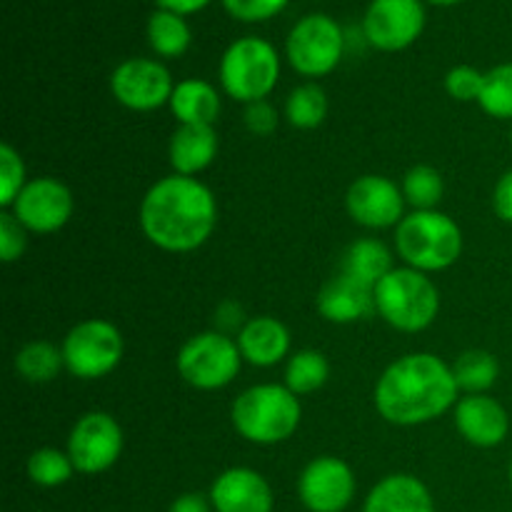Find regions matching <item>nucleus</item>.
<instances>
[{"instance_id":"f257e3e1","label":"nucleus","mask_w":512,"mask_h":512,"mask_svg":"<svg viewBox=\"0 0 512 512\" xmlns=\"http://www.w3.org/2000/svg\"><path fill=\"white\" fill-rule=\"evenodd\" d=\"M138 225L145 240L163 253H195L215 233L218 200L200 178L170 173L140 198Z\"/></svg>"},{"instance_id":"f03ea898","label":"nucleus","mask_w":512,"mask_h":512,"mask_svg":"<svg viewBox=\"0 0 512 512\" xmlns=\"http://www.w3.org/2000/svg\"><path fill=\"white\" fill-rule=\"evenodd\" d=\"M460 400V388L450 363L435 353H408L380 373L373 388V405L385 423L418 428L443 418Z\"/></svg>"},{"instance_id":"7ed1b4c3","label":"nucleus","mask_w":512,"mask_h":512,"mask_svg":"<svg viewBox=\"0 0 512 512\" xmlns=\"http://www.w3.org/2000/svg\"><path fill=\"white\" fill-rule=\"evenodd\" d=\"M303 420V405L283 383H258L245 388L230 405L233 430L250 445L273 448L293 438Z\"/></svg>"},{"instance_id":"20e7f679","label":"nucleus","mask_w":512,"mask_h":512,"mask_svg":"<svg viewBox=\"0 0 512 512\" xmlns=\"http://www.w3.org/2000/svg\"><path fill=\"white\" fill-rule=\"evenodd\" d=\"M395 255L408 268L425 275L453 268L465 248V238L455 218L443 210H410L393 230Z\"/></svg>"},{"instance_id":"39448f33","label":"nucleus","mask_w":512,"mask_h":512,"mask_svg":"<svg viewBox=\"0 0 512 512\" xmlns=\"http://www.w3.org/2000/svg\"><path fill=\"white\" fill-rule=\"evenodd\" d=\"M373 295L375 315L398 333H423L440 315V290L435 280L408 265H395L375 285Z\"/></svg>"},{"instance_id":"423d86ee","label":"nucleus","mask_w":512,"mask_h":512,"mask_svg":"<svg viewBox=\"0 0 512 512\" xmlns=\"http://www.w3.org/2000/svg\"><path fill=\"white\" fill-rule=\"evenodd\" d=\"M218 80L223 93L235 103L268 100L280 83L278 48L260 35L233 40L220 58Z\"/></svg>"},{"instance_id":"0eeeda50","label":"nucleus","mask_w":512,"mask_h":512,"mask_svg":"<svg viewBox=\"0 0 512 512\" xmlns=\"http://www.w3.org/2000/svg\"><path fill=\"white\" fill-rule=\"evenodd\" d=\"M180 380L200 393H215L235 383L243 368L235 335L220 330H203L185 340L175 358Z\"/></svg>"},{"instance_id":"6e6552de","label":"nucleus","mask_w":512,"mask_h":512,"mask_svg":"<svg viewBox=\"0 0 512 512\" xmlns=\"http://www.w3.org/2000/svg\"><path fill=\"white\" fill-rule=\"evenodd\" d=\"M65 373L78 380L108 378L125 355L123 333L105 318H85L65 333L60 343Z\"/></svg>"},{"instance_id":"1a4fd4ad","label":"nucleus","mask_w":512,"mask_h":512,"mask_svg":"<svg viewBox=\"0 0 512 512\" xmlns=\"http://www.w3.org/2000/svg\"><path fill=\"white\" fill-rule=\"evenodd\" d=\"M345 55V30L325 13H310L290 28L285 58L300 78L318 80L333 73Z\"/></svg>"},{"instance_id":"9d476101","label":"nucleus","mask_w":512,"mask_h":512,"mask_svg":"<svg viewBox=\"0 0 512 512\" xmlns=\"http://www.w3.org/2000/svg\"><path fill=\"white\" fill-rule=\"evenodd\" d=\"M123 448V428L105 410H90V413L80 415L70 428L68 445H65L75 465V473L80 475L108 473L120 460Z\"/></svg>"},{"instance_id":"9b49d317","label":"nucleus","mask_w":512,"mask_h":512,"mask_svg":"<svg viewBox=\"0 0 512 512\" xmlns=\"http://www.w3.org/2000/svg\"><path fill=\"white\" fill-rule=\"evenodd\" d=\"M173 75L158 58H128L110 73V95L133 113H155L173 95Z\"/></svg>"},{"instance_id":"f8f14e48","label":"nucleus","mask_w":512,"mask_h":512,"mask_svg":"<svg viewBox=\"0 0 512 512\" xmlns=\"http://www.w3.org/2000/svg\"><path fill=\"white\" fill-rule=\"evenodd\" d=\"M425 20L423 0H370L360 30L370 48L400 53L423 35Z\"/></svg>"},{"instance_id":"ddd939ff","label":"nucleus","mask_w":512,"mask_h":512,"mask_svg":"<svg viewBox=\"0 0 512 512\" xmlns=\"http://www.w3.org/2000/svg\"><path fill=\"white\" fill-rule=\"evenodd\" d=\"M8 210L30 235H53L70 223L75 200L63 180L40 175L28 180Z\"/></svg>"},{"instance_id":"4468645a","label":"nucleus","mask_w":512,"mask_h":512,"mask_svg":"<svg viewBox=\"0 0 512 512\" xmlns=\"http://www.w3.org/2000/svg\"><path fill=\"white\" fill-rule=\"evenodd\" d=\"M355 493L353 468L338 455H318L298 475V498L308 512H345Z\"/></svg>"},{"instance_id":"2eb2a0df","label":"nucleus","mask_w":512,"mask_h":512,"mask_svg":"<svg viewBox=\"0 0 512 512\" xmlns=\"http://www.w3.org/2000/svg\"><path fill=\"white\" fill-rule=\"evenodd\" d=\"M345 210L350 220L365 230L398 228L408 215V203L395 180L385 175H360L345 190Z\"/></svg>"},{"instance_id":"dca6fc26","label":"nucleus","mask_w":512,"mask_h":512,"mask_svg":"<svg viewBox=\"0 0 512 512\" xmlns=\"http://www.w3.org/2000/svg\"><path fill=\"white\" fill-rule=\"evenodd\" d=\"M453 423L460 438L473 448H498L510 433V415L490 393L460 395L453 408Z\"/></svg>"},{"instance_id":"f3484780","label":"nucleus","mask_w":512,"mask_h":512,"mask_svg":"<svg viewBox=\"0 0 512 512\" xmlns=\"http://www.w3.org/2000/svg\"><path fill=\"white\" fill-rule=\"evenodd\" d=\"M215 512H273L275 495L263 473L245 465L223 470L208 493Z\"/></svg>"},{"instance_id":"a211bd4d","label":"nucleus","mask_w":512,"mask_h":512,"mask_svg":"<svg viewBox=\"0 0 512 512\" xmlns=\"http://www.w3.org/2000/svg\"><path fill=\"white\" fill-rule=\"evenodd\" d=\"M243 363L253 368H275L290 358V330L283 320L273 315H255L245 320L243 328L235 335Z\"/></svg>"},{"instance_id":"6ab92c4d","label":"nucleus","mask_w":512,"mask_h":512,"mask_svg":"<svg viewBox=\"0 0 512 512\" xmlns=\"http://www.w3.org/2000/svg\"><path fill=\"white\" fill-rule=\"evenodd\" d=\"M315 308L328 323L353 325L375 315V295L370 285L338 273L320 288Z\"/></svg>"},{"instance_id":"aec40b11","label":"nucleus","mask_w":512,"mask_h":512,"mask_svg":"<svg viewBox=\"0 0 512 512\" xmlns=\"http://www.w3.org/2000/svg\"><path fill=\"white\" fill-rule=\"evenodd\" d=\"M220 138L215 125H178L170 135L168 160L173 173L200 178L215 163Z\"/></svg>"},{"instance_id":"412c9836","label":"nucleus","mask_w":512,"mask_h":512,"mask_svg":"<svg viewBox=\"0 0 512 512\" xmlns=\"http://www.w3.org/2000/svg\"><path fill=\"white\" fill-rule=\"evenodd\" d=\"M363 512H435V500L420 478L393 473L370 488Z\"/></svg>"},{"instance_id":"4be33fe9","label":"nucleus","mask_w":512,"mask_h":512,"mask_svg":"<svg viewBox=\"0 0 512 512\" xmlns=\"http://www.w3.org/2000/svg\"><path fill=\"white\" fill-rule=\"evenodd\" d=\"M168 110L178 125H215L223 113V98L208 80L185 78L175 83Z\"/></svg>"},{"instance_id":"5701e85b","label":"nucleus","mask_w":512,"mask_h":512,"mask_svg":"<svg viewBox=\"0 0 512 512\" xmlns=\"http://www.w3.org/2000/svg\"><path fill=\"white\" fill-rule=\"evenodd\" d=\"M393 258L395 253L383 240L358 238L345 248L343 258H340V273L375 288L395 268Z\"/></svg>"},{"instance_id":"b1692460","label":"nucleus","mask_w":512,"mask_h":512,"mask_svg":"<svg viewBox=\"0 0 512 512\" xmlns=\"http://www.w3.org/2000/svg\"><path fill=\"white\" fill-rule=\"evenodd\" d=\"M148 45L160 60L183 58L193 43V30H190L185 15L173 13V10H153L145 25Z\"/></svg>"},{"instance_id":"393cba45","label":"nucleus","mask_w":512,"mask_h":512,"mask_svg":"<svg viewBox=\"0 0 512 512\" xmlns=\"http://www.w3.org/2000/svg\"><path fill=\"white\" fill-rule=\"evenodd\" d=\"M13 368L30 385H48L65 370L63 350L50 340H30L15 353Z\"/></svg>"},{"instance_id":"a878e982","label":"nucleus","mask_w":512,"mask_h":512,"mask_svg":"<svg viewBox=\"0 0 512 512\" xmlns=\"http://www.w3.org/2000/svg\"><path fill=\"white\" fill-rule=\"evenodd\" d=\"M330 380V363L320 350L303 348L290 353L283 368V385L298 398L318 393Z\"/></svg>"},{"instance_id":"bb28decb","label":"nucleus","mask_w":512,"mask_h":512,"mask_svg":"<svg viewBox=\"0 0 512 512\" xmlns=\"http://www.w3.org/2000/svg\"><path fill=\"white\" fill-rule=\"evenodd\" d=\"M328 93L315 80H305L290 90L283 105V118L295 130H315L328 118Z\"/></svg>"},{"instance_id":"cd10ccee","label":"nucleus","mask_w":512,"mask_h":512,"mask_svg":"<svg viewBox=\"0 0 512 512\" xmlns=\"http://www.w3.org/2000/svg\"><path fill=\"white\" fill-rule=\"evenodd\" d=\"M450 368H453L455 383L463 395L490 393V388L500 378V363L490 350H465L450 363Z\"/></svg>"},{"instance_id":"c85d7f7f","label":"nucleus","mask_w":512,"mask_h":512,"mask_svg":"<svg viewBox=\"0 0 512 512\" xmlns=\"http://www.w3.org/2000/svg\"><path fill=\"white\" fill-rule=\"evenodd\" d=\"M400 190L410 210H438L445 195V180L435 165L418 163L405 170L400 180Z\"/></svg>"},{"instance_id":"c756f323","label":"nucleus","mask_w":512,"mask_h":512,"mask_svg":"<svg viewBox=\"0 0 512 512\" xmlns=\"http://www.w3.org/2000/svg\"><path fill=\"white\" fill-rule=\"evenodd\" d=\"M25 470H28L30 483L48 490L60 488V485H65L75 475V465L73 460H70L68 450L53 448V445L33 450Z\"/></svg>"},{"instance_id":"7c9ffc66","label":"nucleus","mask_w":512,"mask_h":512,"mask_svg":"<svg viewBox=\"0 0 512 512\" xmlns=\"http://www.w3.org/2000/svg\"><path fill=\"white\" fill-rule=\"evenodd\" d=\"M480 110L495 120H512V63H500L485 73Z\"/></svg>"},{"instance_id":"2f4dec72","label":"nucleus","mask_w":512,"mask_h":512,"mask_svg":"<svg viewBox=\"0 0 512 512\" xmlns=\"http://www.w3.org/2000/svg\"><path fill=\"white\" fill-rule=\"evenodd\" d=\"M28 180L23 155L10 143L0 145V205H3V210L13 205V200L28 185Z\"/></svg>"},{"instance_id":"473e14b6","label":"nucleus","mask_w":512,"mask_h":512,"mask_svg":"<svg viewBox=\"0 0 512 512\" xmlns=\"http://www.w3.org/2000/svg\"><path fill=\"white\" fill-rule=\"evenodd\" d=\"M445 93L458 103H478L485 85V73H480L473 65H455L445 73Z\"/></svg>"},{"instance_id":"72a5a7b5","label":"nucleus","mask_w":512,"mask_h":512,"mask_svg":"<svg viewBox=\"0 0 512 512\" xmlns=\"http://www.w3.org/2000/svg\"><path fill=\"white\" fill-rule=\"evenodd\" d=\"M225 13L240 23H265L288 8L290 0H220Z\"/></svg>"},{"instance_id":"f704fd0d","label":"nucleus","mask_w":512,"mask_h":512,"mask_svg":"<svg viewBox=\"0 0 512 512\" xmlns=\"http://www.w3.org/2000/svg\"><path fill=\"white\" fill-rule=\"evenodd\" d=\"M28 230L13 218L10 210L0 213V258L3 263H15L23 258L25 248H28Z\"/></svg>"},{"instance_id":"c9c22d12","label":"nucleus","mask_w":512,"mask_h":512,"mask_svg":"<svg viewBox=\"0 0 512 512\" xmlns=\"http://www.w3.org/2000/svg\"><path fill=\"white\" fill-rule=\"evenodd\" d=\"M243 125L250 135L255 138H268L278 130L280 113L270 100H258V103H248L243 110Z\"/></svg>"},{"instance_id":"e433bc0d","label":"nucleus","mask_w":512,"mask_h":512,"mask_svg":"<svg viewBox=\"0 0 512 512\" xmlns=\"http://www.w3.org/2000/svg\"><path fill=\"white\" fill-rule=\"evenodd\" d=\"M493 210L503 223L512 225V168L500 175L493 188Z\"/></svg>"},{"instance_id":"4c0bfd02","label":"nucleus","mask_w":512,"mask_h":512,"mask_svg":"<svg viewBox=\"0 0 512 512\" xmlns=\"http://www.w3.org/2000/svg\"><path fill=\"white\" fill-rule=\"evenodd\" d=\"M168 512H215L208 495L203 493H183L170 503Z\"/></svg>"},{"instance_id":"58836bf2","label":"nucleus","mask_w":512,"mask_h":512,"mask_svg":"<svg viewBox=\"0 0 512 512\" xmlns=\"http://www.w3.org/2000/svg\"><path fill=\"white\" fill-rule=\"evenodd\" d=\"M155 3H158V8L173 10V13L185 15V18H188V15L200 13V10L208 8L213 0H155Z\"/></svg>"},{"instance_id":"ea45409f","label":"nucleus","mask_w":512,"mask_h":512,"mask_svg":"<svg viewBox=\"0 0 512 512\" xmlns=\"http://www.w3.org/2000/svg\"><path fill=\"white\" fill-rule=\"evenodd\" d=\"M423 3L438 5V8H450V5H458V3H463V0H423Z\"/></svg>"},{"instance_id":"a19ab883","label":"nucleus","mask_w":512,"mask_h":512,"mask_svg":"<svg viewBox=\"0 0 512 512\" xmlns=\"http://www.w3.org/2000/svg\"><path fill=\"white\" fill-rule=\"evenodd\" d=\"M508 480H510V490H512V463H510V470H508Z\"/></svg>"},{"instance_id":"79ce46f5","label":"nucleus","mask_w":512,"mask_h":512,"mask_svg":"<svg viewBox=\"0 0 512 512\" xmlns=\"http://www.w3.org/2000/svg\"><path fill=\"white\" fill-rule=\"evenodd\" d=\"M510 145H512V130H510Z\"/></svg>"}]
</instances>
